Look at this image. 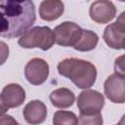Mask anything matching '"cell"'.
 I'll list each match as a JSON object with an SVG mask.
<instances>
[{
  "label": "cell",
  "mask_w": 125,
  "mask_h": 125,
  "mask_svg": "<svg viewBox=\"0 0 125 125\" xmlns=\"http://www.w3.org/2000/svg\"><path fill=\"white\" fill-rule=\"evenodd\" d=\"M36 21L32 0H0V36L16 38Z\"/></svg>",
  "instance_id": "6da1fadb"
},
{
  "label": "cell",
  "mask_w": 125,
  "mask_h": 125,
  "mask_svg": "<svg viewBox=\"0 0 125 125\" xmlns=\"http://www.w3.org/2000/svg\"><path fill=\"white\" fill-rule=\"evenodd\" d=\"M57 68L62 76L71 80L80 89H89L96 82L97 68L88 61L67 58L61 61Z\"/></svg>",
  "instance_id": "7a4b0ae2"
},
{
  "label": "cell",
  "mask_w": 125,
  "mask_h": 125,
  "mask_svg": "<svg viewBox=\"0 0 125 125\" xmlns=\"http://www.w3.org/2000/svg\"><path fill=\"white\" fill-rule=\"evenodd\" d=\"M18 43L24 49L40 48L47 51L55 43V34L48 26H34L22 33Z\"/></svg>",
  "instance_id": "3957f363"
},
{
  "label": "cell",
  "mask_w": 125,
  "mask_h": 125,
  "mask_svg": "<svg viewBox=\"0 0 125 125\" xmlns=\"http://www.w3.org/2000/svg\"><path fill=\"white\" fill-rule=\"evenodd\" d=\"M104 105L103 94L96 90L82 91L77 98V107L80 114H98L101 113Z\"/></svg>",
  "instance_id": "277c9868"
},
{
  "label": "cell",
  "mask_w": 125,
  "mask_h": 125,
  "mask_svg": "<svg viewBox=\"0 0 125 125\" xmlns=\"http://www.w3.org/2000/svg\"><path fill=\"white\" fill-rule=\"evenodd\" d=\"M55 42L62 47H73L79 40L82 29L72 21H63L54 28Z\"/></svg>",
  "instance_id": "5b68a950"
},
{
  "label": "cell",
  "mask_w": 125,
  "mask_h": 125,
  "mask_svg": "<svg viewBox=\"0 0 125 125\" xmlns=\"http://www.w3.org/2000/svg\"><path fill=\"white\" fill-rule=\"evenodd\" d=\"M103 38L105 44L115 50H122L124 48L125 38V21L124 13H121L117 21L108 24L103 34Z\"/></svg>",
  "instance_id": "8992f818"
},
{
  "label": "cell",
  "mask_w": 125,
  "mask_h": 125,
  "mask_svg": "<svg viewBox=\"0 0 125 125\" xmlns=\"http://www.w3.org/2000/svg\"><path fill=\"white\" fill-rule=\"evenodd\" d=\"M49 71L50 67L45 60L34 58L26 63L24 67V76L30 84L38 86L47 80Z\"/></svg>",
  "instance_id": "52a82bcc"
},
{
  "label": "cell",
  "mask_w": 125,
  "mask_h": 125,
  "mask_svg": "<svg viewBox=\"0 0 125 125\" xmlns=\"http://www.w3.org/2000/svg\"><path fill=\"white\" fill-rule=\"evenodd\" d=\"M105 97L114 104H124L125 102V76L114 72L109 75L104 84Z\"/></svg>",
  "instance_id": "ba28073f"
},
{
  "label": "cell",
  "mask_w": 125,
  "mask_h": 125,
  "mask_svg": "<svg viewBox=\"0 0 125 125\" xmlns=\"http://www.w3.org/2000/svg\"><path fill=\"white\" fill-rule=\"evenodd\" d=\"M89 15L97 23H107L115 18L116 8L109 0H96L90 6Z\"/></svg>",
  "instance_id": "9c48e42d"
},
{
  "label": "cell",
  "mask_w": 125,
  "mask_h": 125,
  "mask_svg": "<svg viewBox=\"0 0 125 125\" xmlns=\"http://www.w3.org/2000/svg\"><path fill=\"white\" fill-rule=\"evenodd\" d=\"M0 97L9 108L18 107L22 104L25 100V91L21 85L11 83L3 88Z\"/></svg>",
  "instance_id": "30bf717a"
},
{
  "label": "cell",
  "mask_w": 125,
  "mask_h": 125,
  "mask_svg": "<svg viewBox=\"0 0 125 125\" xmlns=\"http://www.w3.org/2000/svg\"><path fill=\"white\" fill-rule=\"evenodd\" d=\"M25 121L29 124H40L45 121L47 117V107L43 102L33 100L29 102L22 111Z\"/></svg>",
  "instance_id": "8fae6325"
},
{
  "label": "cell",
  "mask_w": 125,
  "mask_h": 125,
  "mask_svg": "<svg viewBox=\"0 0 125 125\" xmlns=\"http://www.w3.org/2000/svg\"><path fill=\"white\" fill-rule=\"evenodd\" d=\"M63 11L64 5L62 0H43L39 6V16L46 21L58 20Z\"/></svg>",
  "instance_id": "7c38bea8"
},
{
  "label": "cell",
  "mask_w": 125,
  "mask_h": 125,
  "mask_svg": "<svg viewBox=\"0 0 125 125\" xmlns=\"http://www.w3.org/2000/svg\"><path fill=\"white\" fill-rule=\"evenodd\" d=\"M75 96L73 92L67 88H59L50 94V101L52 104L58 108L70 107L73 104Z\"/></svg>",
  "instance_id": "4fadbf2b"
},
{
  "label": "cell",
  "mask_w": 125,
  "mask_h": 125,
  "mask_svg": "<svg viewBox=\"0 0 125 125\" xmlns=\"http://www.w3.org/2000/svg\"><path fill=\"white\" fill-rule=\"evenodd\" d=\"M99 42V37L97 33L88 29H82L81 36L78 42L73 46V48L79 52H89L94 50Z\"/></svg>",
  "instance_id": "5bb4252c"
},
{
  "label": "cell",
  "mask_w": 125,
  "mask_h": 125,
  "mask_svg": "<svg viewBox=\"0 0 125 125\" xmlns=\"http://www.w3.org/2000/svg\"><path fill=\"white\" fill-rule=\"evenodd\" d=\"M53 123L55 125H76L78 124V118L71 111L58 110L53 116Z\"/></svg>",
  "instance_id": "9a60e30c"
},
{
  "label": "cell",
  "mask_w": 125,
  "mask_h": 125,
  "mask_svg": "<svg viewBox=\"0 0 125 125\" xmlns=\"http://www.w3.org/2000/svg\"><path fill=\"white\" fill-rule=\"evenodd\" d=\"M78 123L80 124H103V117L101 113L98 114H80Z\"/></svg>",
  "instance_id": "2e32d148"
},
{
  "label": "cell",
  "mask_w": 125,
  "mask_h": 125,
  "mask_svg": "<svg viewBox=\"0 0 125 125\" xmlns=\"http://www.w3.org/2000/svg\"><path fill=\"white\" fill-rule=\"evenodd\" d=\"M9 53H10V50L8 45L5 42L0 40V65H2L7 61L9 57Z\"/></svg>",
  "instance_id": "e0dca14e"
},
{
  "label": "cell",
  "mask_w": 125,
  "mask_h": 125,
  "mask_svg": "<svg viewBox=\"0 0 125 125\" xmlns=\"http://www.w3.org/2000/svg\"><path fill=\"white\" fill-rule=\"evenodd\" d=\"M123 60H124V56H120L119 58H117L115 60V63H114V70L116 73H119V74H122L124 75V62H123Z\"/></svg>",
  "instance_id": "ac0fdd59"
},
{
  "label": "cell",
  "mask_w": 125,
  "mask_h": 125,
  "mask_svg": "<svg viewBox=\"0 0 125 125\" xmlns=\"http://www.w3.org/2000/svg\"><path fill=\"white\" fill-rule=\"evenodd\" d=\"M7 125V124H18V122L13 118L11 115H1L0 116V125Z\"/></svg>",
  "instance_id": "d6986e66"
},
{
  "label": "cell",
  "mask_w": 125,
  "mask_h": 125,
  "mask_svg": "<svg viewBox=\"0 0 125 125\" xmlns=\"http://www.w3.org/2000/svg\"><path fill=\"white\" fill-rule=\"evenodd\" d=\"M8 109H9V107L4 104V102L2 101V99H1V97H0V116L3 115Z\"/></svg>",
  "instance_id": "ffe728a7"
},
{
  "label": "cell",
  "mask_w": 125,
  "mask_h": 125,
  "mask_svg": "<svg viewBox=\"0 0 125 125\" xmlns=\"http://www.w3.org/2000/svg\"><path fill=\"white\" fill-rule=\"evenodd\" d=\"M119 1H121V2H124V1H125V0H119Z\"/></svg>",
  "instance_id": "44dd1931"
}]
</instances>
